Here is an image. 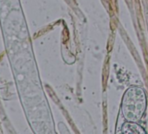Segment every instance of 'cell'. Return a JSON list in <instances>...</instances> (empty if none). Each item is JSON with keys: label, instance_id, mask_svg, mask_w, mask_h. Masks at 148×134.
<instances>
[{"label": "cell", "instance_id": "obj_1", "mask_svg": "<svg viewBox=\"0 0 148 134\" xmlns=\"http://www.w3.org/2000/svg\"><path fill=\"white\" fill-rule=\"evenodd\" d=\"M146 107V96L140 87H131L122 99V113L127 121L136 122L141 118Z\"/></svg>", "mask_w": 148, "mask_h": 134}, {"label": "cell", "instance_id": "obj_2", "mask_svg": "<svg viewBox=\"0 0 148 134\" xmlns=\"http://www.w3.org/2000/svg\"><path fill=\"white\" fill-rule=\"evenodd\" d=\"M121 132L122 133H130V134H133V133L141 134V133H145V131L138 124H136L134 122L128 121L123 124Z\"/></svg>", "mask_w": 148, "mask_h": 134}]
</instances>
